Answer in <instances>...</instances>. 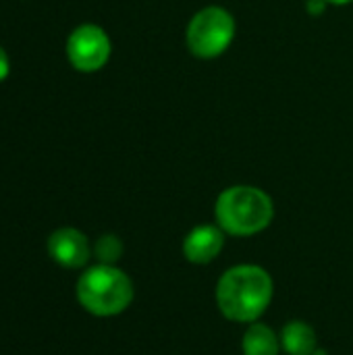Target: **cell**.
I'll return each mask as SVG.
<instances>
[{"label": "cell", "mask_w": 353, "mask_h": 355, "mask_svg": "<svg viewBox=\"0 0 353 355\" xmlns=\"http://www.w3.org/2000/svg\"><path fill=\"white\" fill-rule=\"evenodd\" d=\"M275 297L270 272L258 264H237L227 268L214 289L218 312L239 324H252L264 316Z\"/></svg>", "instance_id": "cell-1"}, {"label": "cell", "mask_w": 353, "mask_h": 355, "mask_svg": "<svg viewBox=\"0 0 353 355\" xmlns=\"http://www.w3.org/2000/svg\"><path fill=\"white\" fill-rule=\"evenodd\" d=\"M275 218L273 198L254 185H231L216 198L214 220L233 237H254L270 227Z\"/></svg>", "instance_id": "cell-2"}, {"label": "cell", "mask_w": 353, "mask_h": 355, "mask_svg": "<svg viewBox=\"0 0 353 355\" xmlns=\"http://www.w3.org/2000/svg\"><path fill=\"white\" fill-rule=\"evenodd\" d=\"M75 291L83 310L100 318L123 314L135 297L129 275L117 264H96L87 268L79 277Z\"/></svg>", "instance_id": "cell-3"}, {"label": "cell", "mask_w": 353, "mask_h": 355, "mask_svg": "<svg viewBox=\"0 0 353 355\" xmlns=\"http://www.w3.org/2000/svg\"><path fill=\"white\" fill-rule=\"evenodd\" d=\"M235 17L223 6H206L198 10L185 31L187 50L202 60H212L229 50L235 40Z\"/></svg>", "instance_id": "cell-4"}, {"label": "cell", "mask_w": 353, "mask_h": 355, "mask_svg": "<svg viewBox=\"0 0 353 355\" xmlns=\"http://www.w3.org/2000/svg\"><path fill=\"white\" fill-rule=\"evenodd\" d=\"M112 52L108 33L94 23L79 25L67 40V56L73 69L81 73H96L106 67Z\"/></svg>", "instance_id": "cell-5"}, {"label": "cell", "mask_w": 353, "mask_h": 355, "mask_svg": "<svg viewBox=\"0 0 353 355\" xmlns=\"http://www.w3.org/2000/svg\"><path fill=\"white\" fill-rule=\"evenodd\" d=\"M225 237H227V233L216 223L214 225L206 223V225L193 227L185 235L183 245H181L185 260L191 264H198V266L214 262L225 248Z\"/></svg>", "instance_id": "cell-6"}, {"label": "cell", "mask_w": 353, "mask_h": 355, "mask_svg": "<svg viewBox=\"0 0 353 355\" xmlns=\"http://www.w3.org/2000/svg\"><path fill=\"white\" fill-rule=\"evenodd\" d=\"M50 258L64 268H83L92 256L87 237L73 227L56 229L48 239Z\"/></svg>", "instance_id": "cell-7"}, {"label": "cell", "mask_w": 353, "mask_h": 355, "mask_svg": "<svg viewBox=\"0 0 353 355\" xmlns=\"http://www.w3.org/2000/svg\"><path fill=\"white\" fill-rule=\"evenodd\" d=\"M279 337L283 352L289 355H314L318 349V335L304 320H289Z\"/></svg>", "instance_id": "cell-8"}, {"label": "cell", "mask_w": 353, "mask_h": 355, "mask_svg": "<svg viewBox=\"0 0 353 355\" xmlns=\"http://www.w3.org/2000/svg\"><path fill=\"white\" fill-rule=\"evenodd\" d=\"M281 349V337L275 333V329L260 320L248 324L241 339L243 355H279Z\"/></svg>", "instance_id": "cell-9"}, {"label": "cell", "mask_w": 353, "mask_h": 355, "mask_svg": "<svg viewBox=\"0 0 353 355\" xmlns=\"http://www.w3.org/2000/svg\"><path fill=\"white\" fill-rule=\"evenodd\" d=\"M94 254H96L100 264H117L123 256V241L117 235L106 233L96 241Z\"/></svg>", "instance_id": "cell-10"}, {"label": "cell", "mask_w": 353, "mask_h": 355, "mask_svg": "<svg viewBox=\"0 0 353 355\" xmlns=\"http://www.w3.org/2000/svg\"><path fill=\"white\" fill-rule=\"evenodd\" d=\"M327 4H329L327 0H308V12L312 17H318L327 10Z\"/></svg>", "instance_id": "cell-11"}, {"label": "cell", "mask_w": 353, "mask_h": 355, "mask_svg": "<svg viewBox=\"0 0 353 355\" xmlns=\"http://www.w3.org/2000/svg\"><path fill=\"white\" fill-rule=\"evenodd\" d=\"M8 71H10V60H8V54L4 52V48L0 46V81H4L8 77Z\"/></svg>", "instance_id": "cell-12"}, {"label": "cell", "mask_w": 353, "mask_h": 355, "mask_svg": "<svg viewBox=\"0 0 353 355\" xmlns=\"http://www.w3.org/2000/svg\"><path fill=\"white\" fill-rule=\"evenodd\" d=\"M329 4H337V6H343V4H350L353 0H327Z\"/></svg>", "instance_id": "cell-13"}]
</instances>
